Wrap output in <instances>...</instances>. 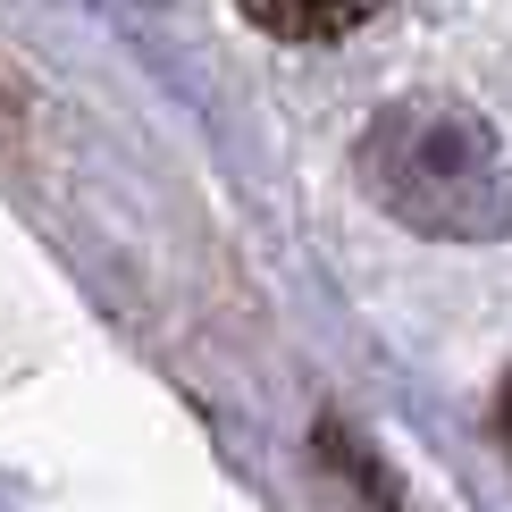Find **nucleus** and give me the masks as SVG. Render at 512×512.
Returning <instances> with one entry per match:
<instances>
[{
	"instance_id": "nucleus-1",
	"label": "nucleus",
	"mask_w": 512,
	"mask_h": 512,
	"mask_svg": "<svg viewBox=\"0 0 512 512\" xmlns=\"http://www.w3.org/2000/svg\"><path fill=\"white\" fill-rule=\"evenodd\" d=\"M361 185L420 236H504L512 160L496 126L462 101H395L361 135Z\"/></svg>"
},
{
	"instance_id": "nucleus-2",
	"label": "nucleus",
	"mask_w": 512,
	"mask_h": 512,
	"mask_svg": "<svg viewBox=\"0 0 512 512\" xmlns=\"http://www.w3.org/2000/svg\"><path fill=\"white\" fill-rule=\"evenodd\" d=\"M236 9L277 42H336V34H353L378 0H236Z\"/></svg>"
},
{
	"instance_id": "nucleus-3",
	"label": "nucleus",
	"mask_w": 512,
	"mask_h": 512,
	"mask_svg": "<svg viewBox=\"0 0 512 512\" xmlns=\"http://www.w3.org/2000/svg\"><path fill=\"white\" fill-rule=\"evenodd\" d=\"M496 437H504V454H512V378H504V395H496Z\"/></svg>"
}]
</instances>
